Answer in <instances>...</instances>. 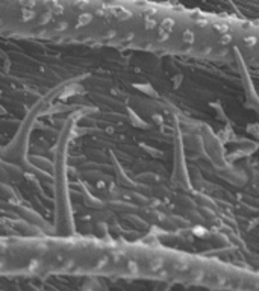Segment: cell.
<instances>
[{
	"mask_svg": "<svg viewBox=\"0 0 259 291\" xmlns=\"http://www.w3.org/2000/svg\"><path fill=\"white\" fill-rule=\"evenodd\" d=\"M71 135V120L67 122L64 135L59 138L58 152H56V177H55V196H56V231L61 237H71L75 225H73V211L70 206L68 197V185L65 182V152H67V141Z\"/></svg>",
	"mask_w": 259,
	"mask_h": 291,
	"instance_id": "obj_1",
	"label": "cell"
}]
</instances>
